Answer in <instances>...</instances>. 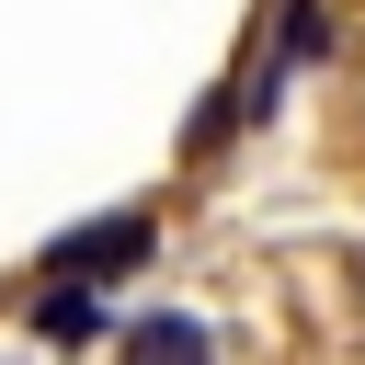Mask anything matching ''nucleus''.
Instances as JSON below:
<instances>
[{
  "label": "nucleus",
  "mask_w": 365,
  "mask_h": 365,
  "mask_svg": "<svg viewBox=\"0 0 365 365\" xmlns=\"http://www.w3.org/2000/svg\"><path fill=\"white\" fill-rule=\"evenodd\" d=\"M34 331H46V342H80V331H91V285H46V297H34Z\"/></svg>",
  "instance_id": "7ed1b4c3"
},
{
  "label": "nucleus",
  "mask_w": 365,
  "mask_h": 365,
  "mask_svg": "<svg viewBox=\"0 0 365 365\" xmlns=\"http://www.w3.org/2000/svg\"><path fill=\"white\" fill-rule=\"evenodd\" d=\"M125 365H217V342H205V319H137Z\"/></svg>",
  "instance_id": "f03ea898"
},
{
  "label": "nucleus",
  "mask_w": 365,
  "mask_h": 365,
  "mask_svg": "<svg viewBox=\"0 0 365 365\" xmlns=\"http://www.w3.org/2000/svg\"><path fill=\"white\" fill-rule=\"evenodd\" d=\"M148 251H160V217H148V205H114V217L46 240V285H103V274H137Z\"/></svg>",
  "instance_id": "f257e3e1"
},
{
  "label": "nucleus",
  "mask_w": 365,
  "mask_h": 365,
  "mask_svg": "<svg viewBox=\"0 0 365 365\" xmlns=\"http://www.w3.org/2000/svg\"><path fill=\"white\" fill-rule=\"evenodd\" d=\"M319 46H331V23H319V11H285V57H274V68H308Z\"/></svg>",
  "instance_id": "20e7f679"
}]
</instances>
